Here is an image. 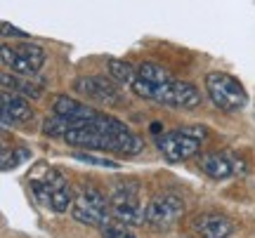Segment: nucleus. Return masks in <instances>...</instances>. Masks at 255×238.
Returning <instances> with one entry per match:
<instances>
[{"label": "nucleus", "instance_id": "1", "mask_svg": "<svg viewBox=\"0 0 255 238\" xmlns=\"http://www.w3.org/2000/svg\"><path fill=\"white\" fill-rule=\"evenodd\" d=\"M64 142L73 149L85 151H111L119 156H137L144 151V139L135 135L123 120L109 113H100L85 128H73Z\"/></svg>", "mask_w": 255, "mask_h": 238}, {"label": "nucleus", "instance_id": "2", "mask_svg": "<svg viewBox=\"0 0 255 238\" xmlns=\"http://www.w3.org/2000/svg\"><path fill=\"white\" fill-rule=\"evenodd\" d=\"M206 92L213 106L225 113H237L248 106V92L239 78L225 74V71H210L206 74Z\"/></svg>", "mask_w": 255, "mask_h": 238}, {"label": "nucleus", "instance_id": "3", "mask_svg": "<svg viewBox=\"0 0 255 238\" xmlns=\"http://www.w3.org/2000/svg\"><path fill=\"white\" fill-rule=\"evenodd\" d=\"M111 215L123 227H142L146 224V205L139 201V186L135 182H116L109 193Z\"/></svg>", "mask_w": 255, "mask_h": 238}, {"label": "nucleus", "instance_id": "4", "mask_svg": "<svg viewBox=\"0 0 255 238\" xmlns=\"http://www.w3.org/2000/svg\"><path fill=\"white\" fill-rule=\"evenodd\" d=\"M71 217L81 224L88 227H97V229H107L109 224H114V215H111V203L97 186H85L71 208Z\"/></svg>", "mask_w": 255, "mask_h": 238}, {"label": "nucleus", "instance_id": "5", "mask_svg": "<svg viewBox=\"0 0 255 238\" xmlns=\"http://www.w3.org/2000/svg\"><path fill=\"white\" fill-rule=\"evenodd\" d=\"M45 47L38 45V43H31V40L12 47L2 45V50H0V59H2L5 69L19 76H33L40 66L45 64Z\"/></svg>", "mask_w": 255, "mask_h": 238}, {"label": "nucleus", "instance_id": "6", "mask_svg": "<svg viewBox=\"0 0 255 238\" xmlns=\"http://www.w3.org/2000/svg\"><path fill=\"white\" fill-rule=\"evenodd\" d=\"M184 215V201L175 193H156L146 203V224L154 229H170Z\"/></svg>", "mask_w": 255, "mask_h": 238}, {"label": "nucleus", "instance_id": "7", "mask_svg": "<svg viewBox=\"0 0 255 238\" xmlns=\"http://www.w3.org/2000/svg\"><path fill=\"white\" fill-rule=\"evenodd\" d=\"M73 90L102 106H121L123 104V92L119 90V85L104 76H81L73 80Z\"/></svg>", "mask_w": 255, "mask_h": 238}, {"label": "nucleus", "instance_id": "8", "mask_svg": "<svg viewBox=\"0 0 255 238\" xmlns=\"http://www.w3.org/2000/svg\"><path fill=\"white\" fill-rule=\"evenodd\" d=\"M154 101L161 106H170V109L191 111L201 106V92L196 85L187 80H173L168 85L154 87Z\"/></svg>", "mask_w": 255, "mask_h": 238}, {"label": "nucleus", "instance_id": "9", "mask_svg": "<svg viewBox=\"0 0 255 238\" xmlns=\"http://www.w3.org/2000/svg\"><path fill=\"white\" fill-rule=\"evenodd\" d=\"M156 147H158V151L163 154L165 160L173 163V165L182 163V160H189V158L201 154V142L187 137L180 128L165 132L163 137H158L156 139Z\"/></svg>", "mask_w": 255, "mask_h": 238}, {"label": "nucleus", "instance_id": "10", "mask_svg": "<svg viewBox=\"0 0 255 238\" xmlns=\"http://www.w3.org/2000/svg\"><path fill=\"white\" fill-rule=\"evenodd\" d=\"M40 182L47 186V191L52 193V212H69L76 203L73 189L69 184V177L59 167H45V177H40Z\"/></svg>", "mask_w": 255, "mask_h": 238}, {"label": "nucleus", "instance_id": "11", "mask_svg": "<svg viewBox=\"0 0 255 238\" xmlns=\"http://www.w3.org/2000/svg\"><path fill=\"white\" fill-rule=\"evenodd\" d=\"M52 111H55V116H62V118L71 120L73 128H85V125H90L92 120L100 116L102 111L92 109L88 104H83V101L73 99L69 94H52Z\"/></svg>", "mask_w": 255, "mask_h": 238}, {"label": "nucleus", "instance_id": "12", "mask_svg": "<svg viewBox=\"0 0 255 238\" xmlns=\"http://www.w3.org/2000/svg\"><path fill=\"white\" fill-rule=\"evenodd\" d=\"M191 231L196 234V238H227L232 236L234 224L220 212H201L191 220Z\"/></svg>", "mask_w": 255, "mask_h": 238}, {"label": "nucleus", "instance_id": "13", "mask_svg": "<svg viewBox=\"0 0 255 238\" xmlns=\"http://www.w3.org/2000/svg\"><path fill=\"white\" fill-rule=\"evenodd\" d=\"M33 118V109L21 94H5L2 92V128L9 130L14 125L28 123Z\"/></svg>", "mask_w": 255, "mask_h": 238}, {"label": "nucleus", "instance_id": "14", "mask_svg": "<svg viewBox=\"0 0 255 238\" xmlns=\"http://www.w3.org/2000/svg\"><path fill=\"white\" fill-rule=\"evenodd\" d=\"M196 160H199V167L208 174L210 179H218L220 182V179H227V177L234 174L232 160L225 154H220V151H203V154L196 156Z\"/></svg>", "mask_w": 255, "mask_h": 238}, {"label": "nucleus", "instance_id": "15", "mask_svg": "<svg viewBox=\"0 0 255 238\" xmlns=\"http://www.w3.org/2000/svg\"><path fill=\"white\" fill-rule=\"evenodd\" d=\"M107 71H109V78L116 85H123V87H135V82L139 80V74H137V69H132V66L128 64V62H123V59H107Z\"/></svg>", "mask_w": 255, "mask_h": 238}, {"label": "nucleus", "instance_id": "16", "mask_svg": "<svg viewBox=\"0 0 255 238\" xmlns=\"http://www.w3.org/2000/svg\"><path fill=\"white\" fill-rule=\"evenodd\" d=\"M137 74L142 80H146L149 85H154V87H161V85H168V82H173V74L165 69L163 64H156V62H142V64L137 66Z\"/></svg>", "mask_w": 255, "mask_h": 238}, {"label": "nucleus", "instance_id": "17", "mask_svg": "<svg viewBox=\"0 0 255 238\" xmlns=\"http://www.w3.org/2000/svg\"><path fill=\"white\" fill-rule=\"evenodd\" d=\"M71 130H73L71 120L62 118V116H55V113L43 120V135H47V137H62L64 139Z\"/></svg>", "mask_w": 255, "mask_h": 238}, {"label": "nucleus", "instance_id": "18", "mask_svg": "<svg viewBox=\"0 0 255 238\" xmlns=\"http://www.w3.org/2000/svg\"><path fill=\"white\" fill-rule=\"evenodd\" d=\"M24 160H31V149L26 147H17L9 151L7 147H2V172H7V170H14L19 163H24Z\"/></svg>", "mask_w": 255, "mask_h": 238}, {"label": "nucleus", "instance_id": "19", "mask_svg": "<svg viewBox=\"0 0 255 238\" xmlns=\"http://www.w3.org/2000/svg\"><path fill=\"white\" fill-rule=\"evenodd\" d=\"M73 158L81 160V163H88V165H97V167H111V170H119L121 163L111 160V158H104V156H97L92 151H73Z\"/></svg>", "mask_w": 255, "mask_h": 238}, {"label": "nucleus", "instance_id": "20", "mask_svg": "<svg viewBox=\"0 0 255 238\" xmlns=\"http://www.w3.org/2000/svg\"><path fill=\"white\" fill-rule=\"evenodd\" d=\"M180 130H182L187 137H191V139H196V142H206V139L210 137V132H208V128L203 125V123H187V125H180Z\"/></svg>", "mask_w": 255, "mask_h": 238}, {"label": "nucleus", "instance_id": "21", "mask_svg": "<svg viewBox=\"0 0 255 238\" xmlns=\"http://www.w3.org/2000/svg\"><path fill=\"white\" fill-rule=\"evenodd\" d=\"M0 82H2V92L5 94H14V92L21 90V82L17 80V76L12 74V71H7V69H2V74H0Z\"/></svg>", "mask_w": 255, "mask_h": 238}, {"label": "nucleus", "instance_id": "22", "mask_svg": "<svg viewBox=\"0 0 255 238\" xmlns=\"http://www.w3.org/2000/svg\"><path fill=\"white\" fill-rule=\"evenodd\" d=\"M102 238H137V236L123 224H109L107 229H102Z\"/></svg>", "mask_w": 255, "mask_h": 238}, {"label": "nucleus", "instance_id": "23", "mask_svg": "<svg viewBox=\"0 0 255 238\" xmlns=\"http://www.w3.org/2000/svg\"><path fill=\"white\" fill-rule=\"evenodd\" d=\"M21 94L24 97H31V99H38L40 94H43V90H40V85H36V82H21Z\"/></svg>", "mask_w": 255, "mask_h": 238}, {"label": "nucleus", "instance_id": "24", "mask_svg": "<svg viewBox=\"0 0 255 238\" xmlns=\"http://www.w3.org/2000/svg\"><path fill=\"white\" fill-rule=\"evenodd\" d=\"M2 36H14V38H26L28 40V33L26 31H21L17 26H9L7 21H2Z\"/></svg>", "mask_w": 255, "mask_h": 238}, {"label": "nucleus", "instance_id": "25", "mask_svg": "<svg viewBox=\"0 0 255 238\" xmlns=\"http://www.w3.org/2000/svg\"><path fill=\"white\" fill-rule=\"evenodd\" d=\"M149 132H151V135H154L156 139L163 137V135H165V132H163V123H161V120H154V123L149 125Z\"/></svg>", "mask_w": 255, "mask_h": 238}, {"label": "nucleus", "instance_id": "26", "mask_svg": "<svg viewBox=\"0 0 255 238\" xmlns=\"http://www.w3.org/2000/svg\"><path fill=\"white\" fill-rule=\"evenodd\" d=\"M189 238H196V236H189Z\"/></svg>", "mask_w": 255, "mask_h": 238}]
</instances>
